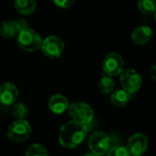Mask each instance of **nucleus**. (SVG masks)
<instances>
[{
    "label": "nucleus",
    "instance_id": "obj_1",
    "mask_svg": "<svg viewBox=\"0 0 156 156\" xmlns=\"http://www.w3.org/2000/svg\"><path fill=\"white\" fill-rule=\"evenodd\" d=\"M91 122L88 124H80L73 121L66 122L59 130V144L67 149L78 147L85 140L88 133L91 130Z\"/></svg>",
    "mask_w": 156,
    "mask_h": 156
},
{
    "label": "nucleus",
    "instance_id": "obj_2",
    "mask_svg": "<svg viewBox=\"0 0 156 156\" xmlns=\"http://www.w3.org/2000/svg\"><path fill=\"white\" fill-rule=\"evenodd\" d=\"M17 45L25 51L35 52L38 50L42 44V38L38 33L30 27L22 29L16 36Z\"/></svg>",
    "mask_w": 156,
    "mask_h": 156
},
{
    "label": "nucleus",
    "instance_id": "obj_3",
    "mask_svg": "<svg viewBox=\"0 0 156 156\" xmlns=\"http://www.w3.org/2000/svg\"><path fill=\"white\" fill-rule=\"evenodd\" d=\"M68 111L69 115L75 122L80 124H88L93 121V110L85 102H74L69 106Z\"/></svg>",
    "mask_w": 156,
    "mask_h": 156
},
{
    "label": "nucleus",
    "instance_id": "obj_4",
    "mask_svg": "<svg viewBox=\"0 0 156 156\" xmlns=\"http://www.w3.org/2000/svg\"><path fill=\"white\" fill-rule=\"evenodd\" d=\"M88 145L90 153L97 156H102L112 148V140L105 133L96 131L90 136Z\"/></svg>",
    "mask_w": 156,
    "mask_h": 156
},
{
    "label": "nucleus",
    "instance_id": "obj_5",
    "mask_svg": "<svg viewBox=\"0 0 156 156\" xmlns=\"http://www.w3.org/2000/svg\"><path fill=\"white\" fill-rule=\"evenodd\" d=\"M32 133L31 125L26 120H16L9 125L6 135L14 143H22L29 138Z\"/></svg>",
    "mask_w": 156,
    "mask_h": 156
},
{
    "label": "nucleus",
    "instance_id": "obj_6",
    "mask_svg": "<svg viewBox=\"0 0 156 156\" xmlns=\"http://www.w3.org/2000/svg\"><path fill=\"white\" fill-rule=\"evenodd\" d=\"M120 82L122 90L129 94L135 93L142 86L141 75L133 69H125L120 74Z\"/></svg>",
    "mask_w": 156,
    "mask_h": 156
},
{
    "label": "nucleus",
    "instance_id": "obj_7",
    "mask_svg": "<svg viewBox=\"0 0 156 156\" xmlns=\"http://www.w3.org/2000/svg\"><path fill=\"white\" fill-rule=\"evenodd\" d=\"M65 48L64 42L57 36H49L42 40L40 49L43 54L49 58H60Z\"/></svg>",
    "mask_w": 156,
    "mask_h": 156
},
{
    "label": "nucleus",
    "instance_id": "obj_8",
    "mask_svg": "<svg viewBox=\"0 0 156 156\" xmlns=\"http://www.w3.org/2000/svg\"><path fill=\"white\" fill-rule=\"evenodd\" d=\"M124 63L122 58L115 52L109 53L103 59L102 62V70L103 74L110 77H116L121 74L124 69Z\"/></svg>",
    "mask_w": 156,
    "mask_h": 156
},
{
    "label": "nucleus",
    "instance_id": "obj_9",
    "mask_svg": "<svg viewBox=\"0 0 156 156\" xmlns=\"http://www.w3.org/2000/svg\"><path fill=\"white\" fill-rule=\"evenodd\" d=\"M148 146V139L143 133H135L133 135L127 144V151L131 156H142Z\"/></svg>",
    "mask_w": 156,
    "mask_h": 156
},
{
    "label": "nucleus",
    "instance_id": "obj_10",
    "mask_svg": "<svg viewBox=\"0 0 156 156\" xmlns=\"http://www.w3.org/2000/svg\"><path fill=\"white\" fill-rule=\"evenodd\" d=\"M18 97V90L11 82H5L0 86V103L5 106H11L16 103Z\"/></svg>",
    "mask_w": 156,
    "mask_h": 156
},
{
    "label": "nucleus",
    "instance_id": "obj_11",
    "mask_svg": "<svg viewBox=\"0 0 156 156\" xmlns=\"http://www.w3.org/2000/svg\"><path fill=\"white\" fill-rule=\"evenodd\" d=\"M153 36L152 28L148 26H140L133 29L132 33V40L134 44L142 46L150 41Z\"/></svg>",
    "mask_w": 156,
    "mask_h": 156
},
{
    "label": "nucleus",
    "instance_id": "obj_12",
    "mask_svg": "<svg viewBox=\"0 0 156 156\" xmlns=\"http://www.w3.org/2000/svg\"><path fill=\"white\" fill-rule=\"evenodd\" d=\"M48 107L53 113L62 114L69 108V101L65 96L61 94H56L50 98L48 101Z\"/></svg>",
    "mask_w": 156,
    "mask_h": 156
},
{
    "label": "nucleus",
    "instance_id": "obj_13",
    "mask_svg": "<svg viewBox=\"0 0 156 156\" xmlns=\"http://www.w3.org/2000/svg\"><path fill=\"white\" fill-rule=\"evenodd\" d=\"M19 27L17 26L16 20L5 21L0 26V35L5 38H13L19 33Z\"/></svg>",
    "mask_w": 156,
    "mask_h": 156
},
{
    "label": "nucleus",
    "instance_id": "obj_14",
    "mask_svg": "<svg viewBox=\"0 0 156 156\" xmlns=\"http://www.w3.org/2000/svg\"><path fill=\"white\" fill-rule=\"evenodd\" d=\"M14 5L16 10L25 16H28L34 13L37 7L36 0H15Z\"/></svg>",
    "mask_w": 156,
    "mask_h": 156
},
{
    "label": "nucleus",
    "instance_id": "obj_15",
    "mask_svg": "<svg viewBox=\"0 0 156 156\" xmlns=\"http://www.w3.org/2000/svg\"><path fill=\"white\" fill-rule=\"evenodd\" d=\"M131 100V94L126 92L123 90H117L111 93L110 101L112 105L116 107H123L125 106Z\"/></svg>",
    "mask_w": 156,
    "mask_h": 156
},
{
    "label": "nucleus",
    "instance_id": "obj_16",
    "mask_svg": "<svg viewBox=\"0 0 156 156\" xmlns=\"http://www.w3.org/2000/svg\"><path fill=\"white\" fill-rule=\"evenodd\" d=\"M137 7L139 11L144 15H153L155 12V1L154 0H138Z\"/></svg>",
    "mask_w": 156,
    "mask_h": 156
},
{
    "label": "nucleus",
    "instance_id": "obj_17",
    "mask_svg": "<svg viewBox=\"0 0 156 156\" xmlns=\"http://www.w3.org/2000/svg\"><path fill=\"white\" fill-rule=\"evenodd\" d=\"M114 86L115 85H114V81L112 78L103 74L99 83V89L101 92H102L103 94H110L113 91Z\"/></svg>",
    "mask_w": 156,
    "mask_h": 156
},
{
    "label": "nucleus",
    "instance_id": "obj_18",
    "mask_svg": "<svg viewBox=\"0 0 156 156\" xmlns=\"http://www.w3.org/2000/svg\"><path fill=\"white\" fill-rule=\"evenodd\" d=\"M27 113H28L27 107L23 102H17V103L16 102V103L13 104L12 114H13L15 119H16V120H25L26 117L27 116Z\"/></svg>",
    "mask_w": 156,
    "mask_h": 156
},
{
    "label": "nucleus",
    "instance_id": "obj_19",
    "mask_svg": "<svg viewBox=\"0 0 156 156\" xmlns=\"http://www.w3.org/2000/svg\"><path fill=\"white\" fill-rule=\"evenodd\" d=\"M26 156H48L46 148L38 144L30 145L26 153Z\"/></svg>",
    "mask_w": 156,
    "mask_h": 156
},
{
    "label": "nucleus",
    "instance_id": "obj_20",
    "mask_svg": "<svg viewBox=\"0 0 156 156\" xmlns=\"http://www.w3.org/2000/svg\"><path fill=\"white\" fill-rule=\"evenodd\" d=\"M106 154L107 156H131L126 147L121 145L112 146V148L109 150V152Z\"/></svg>",
    "mask_w": 156,
    "mask_h": 156
},
{
    "label": "nucleus",
    "instance_id": "obj_21",
    "mask_svg": "<svg viewBox=\"0 0 156 156\" xmlns=\"http://www.w3.org/2000/svg\"><path fill=\"white\" fill-rule=\"evenodd\" d=\"M52 1L58 7L62 9L70 8L75 3V0H52Z\"/></svg>",
    "mask_w": 156,
    "mask_h": 156
},
{
    "label": "nucleus",
    "instance_id": "obj_22",
    "mask_svg": "<svg viewBox=\"0 0 156 156\" xmlns=\"http://www.w3.org/2000/svg\"><path fill=\"white\" fill-rule=\"evenodd\" d=\"M16 23H17V26L19 27V30H22V29L29 27L27 22L26 20H24V19H18V20H16Z\"/></svg>",
    "mask_w": 156,
    "mask_h": 156
},
{
    "label": "nucleus",
    "instance_id": "obj_23",
    "mask_svg": "<svg viewBox=\"0 0 156 156\" xmlns=\"http://www.w3.org/2000/svg\"><path fill=\"white\" fill-rule=\"evenodd\" d=\"M150 73H151L152 78L154 80V79H155V66H154V65L151 68V69H150Z\"/></svg>",
    "mask_w": 156,
    "mask_h": 156
},
{
    "label": "nucleus",
    "instance_id": "obj_24",
    "mask_svg": "<svg viewBox=\"0 0 156 156\" xmlns=\"http://www.w3.org/2000/svg\"><path fill=\"white\" fill-rule=\"evenodd\" d=\"M84 156H97V155H95V154H92V153H90V154H86Z\"/></svg>",
    "mask_w": 156,
    "mask_h": 156
}]
</instances>
